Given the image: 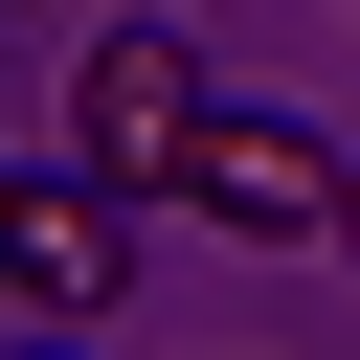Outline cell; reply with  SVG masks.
Listing matches in <instances>:
<instances>
[{
  "instance_id": "5",
  "label": "cell",
  "mask_w": 360,
  "mask_h": 360,
  "mask_svg": "<svg viewBox=\"0 0 360 360\" xmlns=\"http://www.w3.org/2000/svg\"><path fill=\"white\" fill-rule=\"evenodd\" d=\"M338 225H360V180H338Z\"/></svg>"
},
{
  "instance_id": "4",
  "label": "cell",
  "mask_w": 360,
  "mask_h": 360,
  "mask_svg": "<svg viewBox=\"0 0 360 360\" xmlns=\"http://www.w3.org/2000/svg\"><path fill=\"white\" fill-rule=\"evenodd\" d=\"M0 248H22V180H0Z\"/></svg>"
},
{
  "instance_id": "3",
  "label": "cell",
  "mask_w": 360,
  "mask_h": 360,
  "mask_svg": "<svg viewBox=\"0 0 360 360\" xmlns=\"http://www.w3.org/2000/svg\"><path fill=\"white\" fill-rule=\"evenodd\" d=\"M0 292H22V315H112V292H135V180H112V158L22 180V248H0Z\"/></svg>"
},
{
  "instance_id": "1",
  "label": "cell",
  "mask_w": 360,
  "mask_h": 360,
  "mask_svg": "<svg viewBox=\"0 0 360 360\" xmlns=\"http://www.w3.org/2000/svg\"><path fill=\"white\" fill-rule=\"evenodd\" d=\"M338 180H360L338 135L225 112V90H202V135H180V202H202V225H248V248H315V225H338Z\"/></svg>"
},
{
  "instance_id": "2",
  "label": "cell",
  "mask_w": 360,
  "mask_h": 360,
  "mask_svg": "<svg viewBox=\"0 0 360 360\" xmlns=\"http://www.w3.org/2000/svg\"><path fill=\"white\" fill-rule=\"evenodd\" d=\"M180 135H202V45H180V22H112V45H90V90H68V158L180 180Z\"/></svg>"
}]
</instances>
